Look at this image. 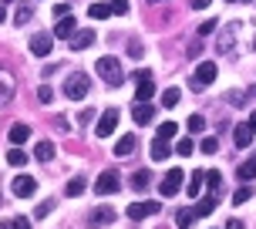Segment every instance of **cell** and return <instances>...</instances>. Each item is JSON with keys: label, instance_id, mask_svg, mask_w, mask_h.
I'll list each match as a JSON object with an SVG mask.
<instances>
[{"label": "cell", "instance_id": "1", "mask_svg": "<svg viewBox=\"0 0 256 229\" xmlns=\"http://www.w3.org/2000/svg\"><path fill=\"white\" fill-rule=\"evenodd\" d=\"M88 88H91L88 74H68V81H64V98L68 102H81L88 94Z\"/></svg>", "mask_w": 256, "mask_h": 229}, {"label": "cell", "instance_id": "2", "mask_svg": "<svg viewBox=\"0 0 256 229\" xmlns=\"http://www.w3.org/2000/svg\"><path fill=\"white\" fill-rule=\"evenodd\" d=\"M216 74H219V68H216V64H212V61H202L199 68H196V71H192L189 84H192L196 91H202V88H209V84L216 81Z\"/></svg>", "mask_w": 256, "mask_h": 229}, {"label": "cell", "instance_id": "3", "mask_svg": "<svg viewBox=\"0 0 256 229\" xmlns=\"http://www.w3.org/2000/svg\"><path fill=\"white\" fill-rule=\"evenodd\" d=\"M94 71L108 81V84H122V61L118 58H98V64H94Z\"/></svg>", "mask_w": 256, "mask_h": 229}, {"label": "cell", "instance_id": "4", "mask_svg": "<svg viewBox=\"0 0 256 229\" xmlns=\"http://www.w3.org/2000/svg\"><path fill=\"white\" fill-rule=\"evenodd\" d=\"M182 178H186V172H182V168H172V172H166V178H162V182H158V192H162V196H176V192L182 189Z\"/></svg>", "mask_w": 256, "mask_h": 229}, {"label": "cell", "instance_id": "5", "mask_svg": "<svg viewBox=\"0 0 256 229\" xmlns=\"http://www.w3.org/2000/svg\"><path fill=\"white\" fill-rule=\"evenodd\" d=\"M10 192L17 196V199H30V196L38 192V182H34L30 176H17V178L10 182Z\"/></svg>", "mask_w": 256, "mask_h": 229}, {"label": "cell", "instance_id": "6", "mask_svg": "<svg viewBox=\"0 0 256 229\" xmlns=\"http://www.w3.org/2000/svg\"><path fill=\"white\" fill-rule=\"evenodd\" d=\"M135 81H138V91H135V102H148V98L155 94L152 74H148V71H135Z\"/></svg>", "mask_w": 256, "mask_h": 229}, {"label": "cell", "instance_id": "7", "mask_svg": "<svg viewBox=\"0 0 256 229\" xmlns=\"http://www.w3.org/2000/svg\"><path fill=\"white\" fill-rule=\"evenodd\" d=\"M115 128H118V108H108V112L98 118V128H94V132H98V138H108Z\"/></svg>", "mask_w": 256, "mask_h": 229}, {"label": "cell", "instance_id": "8", "mask_svg": "<svg viewBox=\"0 0 256 229\" xmlns=\"http://www.w3.org/2000/svg\"><path fill=\"white\" fill-rule=\"evenodd\" d=\"M158 209H162L158 202H132V206H128V219H135V222H142V219L155 216Z\"/></svg>", "mask_w": 256, "mask_h": 229}, {"label": "cell", "instance_id": "9", "mask_svg": "<svg viewBox=\"0 0 256 229\" xmlns=\"http://www.w3.org/2000/svg\"><path fill=\"white\" fill-rule=\"evenodd\" d=\"M118 189H122V182H118L115 172H102L98 182H94V192H98V196H112V192H118Z\"/></svg>", "mask_w": 256, "mask_h": 229}, {"label": "cell", "instance_id": "10", "mask_svg": "<svg viewBox=\"0 0 256 229\" xmlns=\"http://www.w3.org/2000/svg\"><path fill=\"white\" fill-rule=\"evenodd\" d=\"M115 219H118V212H115V209H108V206H102V209H91L88 222H91V226H112Z\"/></svg>", "mask_w": 256, "mask_h": 229}, {"label": "cell", "instance_id": "11", "mask_svg": "<svg viewBox=\"0 0 256 229\" xmlns=\"http://www.w3.org/2000/svg\"><path fill=\"white\" fill-rule=\"evenodd\" d=\"M51 40H54V34H34V38H30V54L48 58V54H51Z\"/></svg>", "mask_w": 256, "mask_h": 229}, {"label": "cell", "instance_id": "12", "mask_svg": "<svg viewBox=\"0 0 256 229\" xmlns=\"http://www.w3.org/2000/svg\"><path fill=\"white\" fill-rule=\"evenodd\" d=\"M236 34H240V24H230V30H222L219 34V51L222 54H230V51H236Z\"/></svg>", "mask_w": 256, "mask_h": 229}, {"label": "cell", "instance_id": "13", "mask_svg": "<svg viewBox=\"0 0 256 229\" xmlns=\"http://www.w3.org/2000/svg\"><path fill=\"white\" fill-rule=\"evenodd\" d=\"M74 30H78V24H74V17H71V14H68V17H61V20H58V24H54V38H74Z\"/></svg>", "mask_w": 256, "mask_h": 229}, {"label": "cell", "instance_id": "14", "mask_svg": "<svg viewBox=\"0 0 256 229\" xmlns=\"http://www.w3.org/2000/svg\"><path fill=\"white\" fill-rule=\"evenodd\" d=\"M253 128H250V122H246V125H236V132H232V142H236V145H240V148H250V145H253Z\"/></svg>", "mask_w": 256, "mask_h": 229}, {"label": "cell", "instance_id": "15", "mask_svg": "<svg viewBox=\"0 0 256 229\" xmlns=\"http://www.w3.org/2000/svg\"><path fill=\"white\" fill-rule=\"evenodd\" d=\"M91 44H94V30H74V38H71L74 51H88Z\"/></svg>", "mask_w": 256, "mask_h": 229}, {"label": "cell", "instance_id": "16", "mask_svg": "<svg viewBox=\"0 0 256 229\" xmlns=\"http://www.w3.org/2000/svg\"><path fill=\"white\" fill-rule=\"evenodd\" d=\"M132 118H135L138 125H148V122H152V118H155L152 104H148V102H138V104H135V112H132Z\"/></svg>", "mask_w": 256, "mask_h": 229}, {"label": "cell", "instance_id": "17", "mask_svg": "<svg viewBox=\"0 0 256 229\" xmlns=\"http://www.w3.org/2000/svg\"><path fill=\"white\" fill-rule=\"evenodd\" d=\"M135 145H138V142H135V135H125V138L115 142V155H118V158H128V155L135 152Z\"/></svg>", "mask_w": 256, "mask_h": 229}, {"label": "cell", "instance_id": "18", "mask_svg": "<svg viewBox=\"0 0 256 229\" xmlns=\"http://www.w3.org/2000/svg\"><path fill=\"white\" fill-rule=\"evenodd\" d=\"M148 186H152V172H148V168H138V172L132 176V189H135V192H145Z\"/></svg>", "mask_w": 256, "mask_h": 229}, {"label": "cell", "instance_id": "19", "mask_svg": "<svg viewBox=\"0 0 256 229\" xmlns=\"http://www.w3.org/2000/svg\"><path fill=\"white\" fill-rule=\"evenodd\" d=\"M168 155H172L168 142H166V138H155V142H152V158H155V162H166Z\"/></svg>", "mask_w": 256, "mask_h": 229}, {"label": "cell", "instance_id": "20", "mask_svg": "<svg viewBox=\"0 0 256 229\" xmlns=\"http://www.w3.org/2000/svg\"><path fill=\"white\" fill-rule=\"evenodd\" d=\"M34 158H38V162H51V158H54V142H38Z\"/></svg>", "mask_w": 256, "mask_h": 229}, {"label": "cell", "instance_id": "21", "mask_svg": "<svg viewBox=\"0 0 256 229\" xmlns=\"http://www.w3.org/2000/svg\"><path fill=\"white\" fill-rule=\"evenodd\" d=\"M7 162H10L14 168L27 166V152H24V148H20V145H10V152H7Z\"/></svg>", "mask_w": 256, "mask_h": 229}, {"label": "cell", "instance_id": "22", "mask_svg": "<svg viewBox=\"0 0 256 229\" xmlns=\"http://www.w3.org/2000/svg\"><path fill=\"white\" fill-rule=\"evenodd\" d=\"M7 138H10V145H24V142L30 138V128H27V125H14Z\"/></svg>", "mask_w": 256, "mask_h": 229}, {"label": "cell", "instance_id": "23", "mask_svg": "<svg viewBox=\"0 0 256 229\" xmlns=\"http://www.w3.org/2000/svg\"><path fill=\"white\" fill-rule=\"evenodd\" d=\"M30 17H34V7H30V4H17V10H14V24L20 27V24H27Z\"/></svg>", "mask_w": 256, "mask_h": 229}, {"label": "cell", "instance_id": "24", "mask_svg": "<svg viewBox=\"0 0 256 229\" xmlns=\"http://www.w3.org/2000/svg\"><path fill=\"white\" fill-rule=\"evenodd\" d=\"M212 209H216V196H206L199 206H192V212H196V216H209Z\"/></svg>", "mask_w": 256, "mask_h": 229}, {"label": "cell", "instance_id": "25", "mask_svg": "<svg viewBox=\"0 0 256 229\" xmlns=\"http://www.w3.org/2000/svg\"><path fill=\"white\" fill-rule=\"evenodd\" d=\"M179 102H182V91L179 88H166V91H162V104H166V108H176Z\"/></svg>", "mask_w": 256, "mask_h": 229}, {"label": "cell", "instance_id": "26", "mask_svg": "<svg viewBox=\"0 0 256 229\" xmlns=\"http://www.w3.org/2000/svg\"><path fill=\"white\" fill-rule=\"evenodd\" d=\"M84 189H88V186H84V178H71V182L64 186V192H68L71 199H78V196H84Z\"/></svg>", "mask_w": 256, "mask_h": 229}, {"label": "cell", "instance_id": "27", "mask_svg": "<svg viewBox=\"0 0 256 229\" xmlns=\"http://www.w3.org/2000/svg\"><path fill=\"white\" fill-rule=\"evenodd\" d=\"M240 178H243V182H250V178H256V155L250 158V162H243V166H240Z\"/></svg>", "mask_w": 256, "mask_h": 229}, {"label": "cell", "instance_id": "28", "mask_svg": "<svg viewBox=\"0 0 256 229\" xmlns=\"http://www.w3.org/2000/svg\"><path fill=\"white\" fill-rule=\"evenodd\" d=\"M14 98V81H7V78H0V104H7Z\"/></svg>", "mask_w": 256, "mask_h": 229}, {"label": "cell", "instance_id": "29", "mask_svg": "<svg viewBox=\"0 0 256 229\" xmlns=\"http://www.w3.org/2000/svg\"><path fill=\"white\" fill-rule=\"evenodd\" d=\"M88 14L94 17V20H104V17L112 14V7H108V4H91V7H88Z\"/></svg>", "mask_w": 256, "mask_h": 229}, {"label": "cell", "instance_id": "30", "mask_svg": "<svg viewBox=\"0 0 256 229\" xmlns=\"http://www.w3.org/2000/svg\"><path fill=\"white\" fill-rule=\"evenodd\" d=\"M202 172H196V176H192V182H189V186H186V192H189V196H192V199H196V196H199V192H202Z\"/></svg>", "mask_w": 256, "mask_h": 229}, {"label": "cell", "instance_id": "31", "mask_svg": "<svg viewBox=\"0 0 256 229\" xmlns=\"http://www.w3.org/2000/svg\"><path fill=\"white\" fill-rule=\"evenodd\" d=\"M192 219H196V212H192V209H182L179 216H176V226H179V229H189Z\"/></svg>", "mask_w": 256, "mask_h": 229}, {"label": "cell", "instance_id": "32", "mask_svg": "<svg viewBox=\"0 0 256 229\" xmlns=\"http://www.w3.org/2000/svg\"><path fill=\"white\" fill-rule=\"evenodd\" d=\"M176 128H179V125H176V122H162V125H158V138H176Z\"/></svg>", "mask_w": 256, "mask_h": 229}, {"label": "cell", "instance_id": "33", "mask_svg": "<svg viewBox=\"0 0 256 229\" xmlns=\"http://www.w3.org/2000/svg\"><path fill=\"white\" fill-rule=\"evenodd\" d=\"M202 128H206V118H202V114H192V118H189V132H192V135H202Z\"/></svg>", "mask_w": 256, "mask_h": 229}, {"label": "cell", "instance_id": "34", "mask_svg": "<svg viewBox=\"0 0 256 229\" xmlns=\"http://www.w3.org/2000/svg\"><path fill=\"white\" fill-rule=\"evenodd\" d=\"M250 196H253V186H240V189H236V196H232V202H236V206H243L246 199H250Z\"/></svg>", "mask_w": 256, "mask_h": 229}, {"label": "cell", "instance_id": "35", "mask_svg": "<svg viewBox=\"0 0 256 229\" xmlns=\"http://www.w3.org/2000/svg\"><path fill=\"white\" fill-rule=\"evenodd\" d=\"M192 148H196L192 138H179V142H176V152H179V155H192Z\"/></svg>", "mask_w": 256, "mask_h": 229}, {"label": "cell", "instance_id": "36", "mask_svg": "<svg viewBox=\"0 0 256 229\" xmlns=\"http://www.w3.org/2000/svg\"><path fill=\"white\" fill-rule=\"evenodd\" d=\"M219 182H222V176H219L216 168H212V172H206V186H209V189H219Z\"/></svg>", "mask_w": 256, "mask_h": 229}, {"label": "cell", "instance_id": "37", "mask_svg": "<svg viewBox=\"0 0 256 229\" xmlns=\"http://www.w3.org/2000/svg\"><path fill=\"white\" fill-rule=\"evenodd\" d=\"M51 209H54V202H51V199H44V202H40L38 209H34V216H38V219H44L48 212H51Z\"/></svg>", "mask_w": 256, "mask_h": 229}, {"label": "cell", "instance_id": "38", "mask_svg": "<svg viewBox=\"0 0 256 229\" xmlns=\"http://www.w3.org/2000/svg\"><path fill=\"white\" fill-rule=\"evenodd\" d=\"M142 54H145V48H142L138 40H132V44H128V58H135V61H138Z\"/></svg>", "mask_w": 256, "mask_h": 229}, {"label": "cell", "instance_id": "39", "mask_svg": "<svg viewBox=\"0 0 256 229\" xmlns=\"http://www.w3.org/2000/svg\"><path fill=\"white\" fill-rule=\"evenodd\" d=\"M212 30H216V20H202L196 34H199V38H206V34H212Z\"/></svg>", "mask_w": 256, "mask_h": 229}, {"label": "cell", "instance_id": "40", "mask_svg": "<svg viewBox=\"0 0 256 229\" xmlns=\"http://www.w3.org/2000/svg\"><path fill=\"white\" fill-rule=\"evenodd\" d=\"M38 102H40V104L51 102V88H48V84H40V88H38Z\"/></svg>", "mask_w": 256, "mask_h": 229}, {"label": "cell", "instance_id": "41", "mask_svg": "<svg viewBox=\"0 0 256 229\" xmlns=\"http://www.w3.org/2000/svg\"><path fill=\"white\" fill-rule=\"evenodd\" d=\"M216 148H219V142H216V138H202V152H206V155H212Z\"/></svg>", "mask_w": 256, "mask_h": 229}, {"label": "cell", "instance_id": "42", "mask_svg": "<svg viewBox=\"0 0 256 229\" xmlns=\"http://www.w3.org/2000/svg\"><path fill=\"white\" fill-rule=\"evenodd\" d=\"M112 10L115 14H128V0H112Z\"/></svg>", "mask_w": 256, "mask_h": 229}, {"label": "cell", "instance_id": "43", "mask_svg": "<svg viewBox=\"0 0 256 229\" xmlns=\"http://www.w3.org/2000/svg\"><path fill=\"white\" fill-rule=\"evenodd\" d=\"M68 14H71L68 4H58V7H54V17H68Z\"/></svg>", "mask_w": 256, "mask_h": 229}, {"label": "cell", "instance_id": "44", "mask_svg": "<svg viewBox=\"0 0 256 229\" xmlns=\"http://www.w3.org/2000/svg\"><path fill=\"white\" fill-rule=\"evenodd\" d=\"M14 222H17V229H30V222H27L24 216H17V219H14Z\"/></svg>", "mask_w": 256, "mask_h": 229}, {"label": "cell", "instance_id": "45", "mask_svg": "<svg viewBox=\"0 0 256 229\" xmlns=\"http://www.w3.org/2000/svg\"><path fill=\"white\" fill-rule=\"evenodd\" d=\"M192 7H196V10H206V7H209V0H192Z\"/></svg>", "mask_w": 256, "mask_h": 229}, {"label": "cell", "instance_id": "46", "mask_svg": "<svg viewBox=\"0 0 256 229\" xmlns=\"http://www.w3.org/2000/svg\"><path fill=\"white\" fill-rule=\"evenodd\" d=\"M226 229H243V222H240V219H230V222H226Z\"/></svg>", "mask_w": 256, "mask_h": 229}, {"label": "cell", "instance_id": "47", "mask_svg": "<svg viewBox=\"0 0 256 229\" xmlns=\"http://www.w3.org/2000/svg\"><path fill=\"white\" fill-rule=\"evenodd\" d=\"M0 229H17V222H14V219H4V222H0Z\"/></svg>", "mask_w": 256, "mask_h": 229}, {"label": "cell", "instance_id": "48", "mask_svg": "<svg viewBox=\"0 0 256 229\" xmlns=\"http://www.w3.org/2000/svg\"><path fill=\"white\" fill-rule=\"evenodd\" d=\"M250 128H253V132H256V108H253V112H250Z\"/></svg>", "mask_w": 256, "mask_h": 229}, {"label": "cell", "instance_id": "49", "mask_svg": "<svg viewBox=\"0 0 256 229\" xmlns=\"http://www.w3.org/2000/svg\"><path fill=\"white\" fill-rule=\"evenodd\" d=\"M4 17H7V7H4V4H0V20H4Z\"/></svg>", "mask_w": 256, "mask_h": 229}, {"label": "cell", "instance_id": "50", "mask_svg": "<svg viewBox=\"0 0 256 229\" xmlns=\"http://www.w3.org/2000/svg\"><path fill=\"white\" fill-rule=\"evenodd\" d=\"M226 4H240V0H226Z\"/></svg>", "mask_w": 256, "mask_h": 229}, {"label": "cell", "instance_id": "51", "mask_svg": "<svg viewBox=\"0 0 256 229\" xmlns=\"http://www.w3.org/2000/svg\"><path fill=\"white\" fill-rule=\"evenodd\" d=\"M148 4H162V0H148Z\"/></svg>", "mask_w": 256, "mask_h": 229}, {"label": "cell", "instance_id": "52", "mask_svg": "<svg viewBox=\"0 0 256 229\" xmlns=\"http://www.w3.org/2000/svg\"><path fill=\"white\" fill-rule=\"evenodd\" d=\"M243 4H250V0H243Z\"/></svg>", "mask_w": 256, "mask_h": 229}, {"label": "cell", "instance_id": "53", "mask_svg": "<svg viewBox=\"0 0 256 229\" xmlns=\"http://www.w3.org/2000/svg\"><path fill=\"white\" fill-rule=\"evenodd\" d=\"M253 94H256V88H253Z\"/></svg>", "mask_w": 256, "mask_h": 229}]
</instances>
